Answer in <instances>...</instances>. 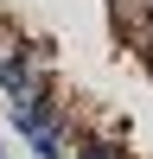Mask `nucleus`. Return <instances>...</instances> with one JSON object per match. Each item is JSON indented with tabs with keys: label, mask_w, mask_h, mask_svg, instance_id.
Wrapping results in <instances>:
<instances>
[{
	"label": "nucleus",
	"mask_w": 153,
	"mask_h": 159,
	"mask_svg": "<svg viewBox=\"0 0 153 159\" xmlns=\"http://www.w3.org/2000/svg\"><path fill=\"white\" fill-rule=\"evenodd\" d=\"M26 153H32V159H64V153H70V127H45V134H26Z\"/></svg>",
	"instance_id": "nucleus-1"
},
{
	"label": "nucleus",
	"mask_w": 153,
	"mask_h": 159,
	"mask_svg": "<svg viewBox=\"0 0 153 159\" xmlns=\"http://www.w3.org/2000/svg\"><path fill=\"white\" fill-rule=\"evenodd\" d=\"M76 159H128V153L115 147V140H83V147H76Z\"/></svg>",
	"instance_id": "nucleus-2"
},
{
	"label": "nucleus",
	"mask_w": 153,
	"mask_h": 159,
	"mask_svg": "<svg viewBox=\"0 0 153 159\" xmlns=\"http://www.w3.org/2000/svg\"><path fill=\"white\" fill-rule=\"evenodd\" d=\"M0 51H7V32H0Z\"/></svg>",
	"instance_id": "nucleus-3"
},
{
	"label": "nucleus",
	"mask_w": 153,
	"mask_h": 159,
	"mask_svg": "<svg viewBox=\"0 0 153 159\" xmlns=\"http://www.w3.org/2000/svg\"><path fill=\"white\" fill-rule=\"evenodd\" d=\"M0 159H7V153H0Z\"/></svg>",
	"instance_id": "nucleus-4"
}]
</instances>
